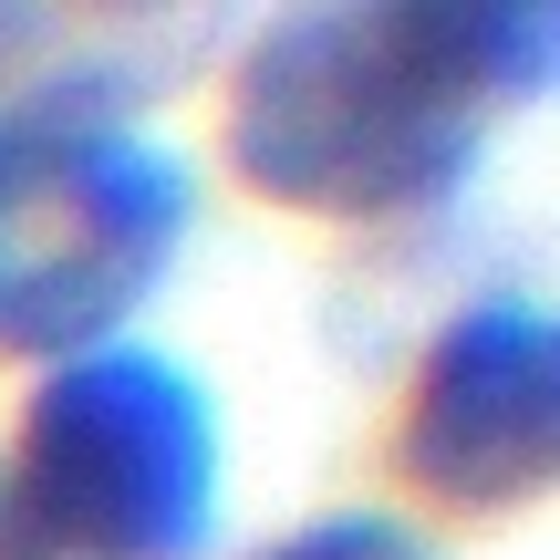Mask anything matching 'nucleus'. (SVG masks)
Returning a JSON list of instances; mask_svg holds the SVG:
<instances>
[{"label": "nucleus", "mask_w": 560, "mask_h": 560, "mask_svg": "<svg viewBox=\"0 0 560 560\" xmlns=\"http://www.w3.org/2000/svg\"><path fill=\"white\" fill-rule=\"evenodd\" d=\"M488 104L425 0H301L229 73V166L301 219H395L478 177Z\"/></svg>", "instance_id": "1"}, {"label": "nucleus", "mask_w": 560, "mask_h": 560, "mask_svg": "<svg viewBox=\"0 0 560 560\" xmlns=\"http://www.w3.org/2000/svg\"><path fill=\"white\" fill-rule=\"evenodd\" d=\"M187 166L115 115H0V353L73 363L166 280Z\"/></svg>", "instance_id": "2"}, {"label": "nucleus", "mask_w": 560, "mask_h": 560, "mask_svg": "<svg viewBox=\"0 0 560 560\" xmlns=\"http://www.w3.org/2000/svg\"><path fill=\"white\" fill-rule=\"evenodd\" d=\"M405 478L436 509H529L560 478V332L529 301H478L425 342L405 395Z\"/></svg>", "instance_id": "4"}, {"label": "nucleus", "mask_w": 560, "mask_h": 560, "mask_svg": "<svg viewBox=\"0 0 560 560\" xmlns=\"http://www.w3.org/2000/svg\"><path fill=\"white\" fill-rule=\"evenodd\" d=\"M11 529L52 560H208L219 416L198 374L145 342H94L52 363L21 416Z\"/></svg>", "instance_id": "3"}, {"label": "nucleus", "mask_w": 560, "mask_h": 560, "mask_svg": "<svg viewBox=\"0 0 560 560\" xmlns=\"http://www.w3.org/2000/svg\"><path fill=\"white\" fill-rule=\"evenodd\" d=\"M425 21L446 32V52L467 62L488 115H520L550 94L560 73V0H425Z\"/></svg>", "instance_id": "5"}, {"label": "nucleus", "mask_w": 560, "mask_h": 560, "mask_svg": "<svg viewBox=\"0 0 560 560\" xmlns=\"http://www.w3.org/2000/svg\"><path fill=\"white\" fill-rule=\"evenodd\" d=\"M260 560H436V550H425L395 509H332V520H301L291 540L260 550Z\"/></svg>", "instance_id": "6"}]
</instances>
